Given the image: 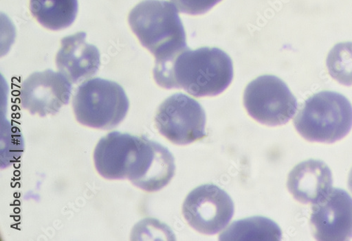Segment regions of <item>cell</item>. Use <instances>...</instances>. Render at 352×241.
<instances>
[{
	"instance_id": "e0dca14e",
	"label": "cell",
	"mask_w": 352,
	"mask_h": 241,
	"mask_svg": "<svg viewBox=\"0 0 352 241\" xmlns=\"http://www.w3.org/2000/svg\"><path fill=\"white\" fill-rule=\"evenodd\" d=\"M170 1L182 13L199 15L208 12L222 0H170Z\"/></svg>"
},
{
	"instance_id": "7a4b0ae2",
	"label": "cell",
	"mask_w": 352,
	"mask_h": 241,
	"mask_svg": "<svg viewBox=\"0 0 352 241\" xmlns=\"http://www.w3.org/2000/svg\"><path fill=\"white\" fill-rule=\"evenodd\" d=\"M129 23L143 47L166 61L188 48L184 25L175 6L164 0H144L130 12Z\"/></svg>"
},
{
	"instance_id": "9a60e30c",
	"label": "cell",
	"mask_w": 352,
	"mask_h": 241,
	"mask_svg": "<svg viewBox=\"0 0 352 241\" xmlns=\"http://www.w3.org/2000/svg\"><path fill=\"white\" fill-rule=\"evenodd\" d=\"M282 232L278 225L263 217H253L233 222L219 236L220 240L278 241Z\"/></svg>"
},
{
	"instance_id": "4fadbf2b",
	"label": "cell",
	"mask_w": 352,
	"mask_h": 241,
	"mask_svg": "<svg viewBox=\"0 0 352 241\" xmlns=\"http://www.w3.org/2000/svg\"><path fill=\"white\" fill-rule=\"evenodd\" d=\"M333 181L331 170L324 162L311 159L292 169L287 186L298 201L314 205L331 192Z\"/></svg>"
},
{
	"instance_id": "30bf717a",
	"label": "cell",
	"mask_w": 352,
	"mask_h": 241,
	"mask_svg": "<svg viewBox=\"0 0 352 241\" xmlns=\"http://www.w3.org/2000/svg\"><path fill=\"white\" fill-rule=\"evenodd\" d=\"M136 159L128 179L138 188L156 192L165 187L175 174L174 158L160 144L142 136Z\"/></svg>"
},
{
	"instance_id": "7c38bea8",
	"label": "cell",
	"mask_w": 352,
	"mask_h": 241,
	"mask_svg": "<svg viewBox=\"0 0 352 241\" xmlns=\"http://www.w3.org/2000/svg\"><path fill=\"white\" fill-rule=\"evenodd\" d=\"M85 38L84 32L64 38L56 56L58 72L72 84L94 76L100 68V51L95 45L88 44Z\"/></svg>"
},
{
	"instance_id": "6da1fadb",
	"label": "cell",
	"mask_w": 352,
	"mask_h": 241,
	"mask_svg": "<svg viewBox=\"0 0 352 241\" xmlns=\"http://www.w3.org/2000/svg\"><path fill=\"white\" fill-rule=\"evenodd\" d=\"M154 78L165 89L182 88L195 97L222 93L233 78L230 56L218 48L183 50L166 61L157 62Z\"/></svg>"
},
{
	"instance_id": "5b68a950",
	"label": "cell",
	"mask_w": 352,
	"mask_h": 241,
	"mask_svg": "<svg viewBox=\"0 0 352 241\" xmlns=\"http://www.w3.org/2000/svg\"><path fill=\"white\" fill-rule=\"evenodd\" d=\"M244 105L258 123L277 126L295 115L298 102L287 84L274 76H263L250 82L244 93Z\"/></svg>"
},
{
	"instance_id": "9c48e42d",
	"label": "cell",
	"mask_w": 352,
	"mask_h": 241,
	"mask_svg": "<svg viewBox=\"0 0 352 241\" xmlns=\"http://www.w3.org/2000/svg\"><path fill=\"white\" fill-rule=\"evenodd\" d=\"M311 225L317 240L344 241L352 238V198L333 189L312 207Z\"/></svg>"
},
{
	"instance_id": "ac0fdd59",
	"label": "cell",
	"mask_w": 352,
	"mask_h": 241,
	"mask_svg": "<svg viewBox=\"0 0 352 241\" xmlns=\"http://www.w3.org/2000/svg\"><path fill=\"white\" fill-rule=\"evenodd\" d=\"M348 187H349L350 192L352 193V169L351 170L349 174Z\"/></svg>"
},
{
	"instance_id": "3957f363",
	"label": "cell",
	"mask_w": 352,
	"mask_h": 241,
	"mask_svg": "<svg viewBox=\"0 0 352 241\" xmlns=\"http://www.w3.org/2000/svg\"><path fill=\"white\" fill-rule=\"evenodd\" d=\"M294 125L307 141L332 144L350 132L352 106L339 93L320 92L305 102L294 119Z\"/></svg>"
},
{
	"instance_id": "8fae6325",
	"label": "cell",
	"mask_w": 352,
	"mask_h": 241,
	"mask_svg": "<svg viewBox=\"0 0 352 241\" xmlns=\"http://www.w3.org/2000/svg\"><path fill=\"white\" fill-rule=\"evenodd\" d=\"M141 139V137L120 132H112L102 137L94 152L98 172L109 180L128 179Z\"/></svg>"
},
{
	"instance_id": "277c9868",
	"label": "cell",
	"mask_w": 352,
	"mask_h": 241,
	"mask_svg": "<svg viewBox=\"0 0 352 241\" xmlns=\"http://www.w3.org/2000/svg\"><path fill=\"white\" fill-rule=\"evenodd\" d=\"M73 109L81 125L108 130L123 122L129 109V101L118 83L94 78L78 86L73 97Z\"/></svg>"
},
{
	"instance_id": "52a82bcc",
	"label": "cell",
	"mask_w": 352,
	"mask_h": 241,
	"mask_svg": "<svg viewBox=\"0 0 352 241\" xmlns=\"http://www.w3.org/2000/svg\"><path fill=\"white\" fill-rule=\"evenodd\" d=\"M184 216L196 231L213 235L223 230L234 214L229 195L214 185H204L192 191L183 205Z\"/></svg>"
},
{
	"instance_id": "8992f818",
	"label": "cell",
	"mask_w": 352,
	"mask_h": 241,
	"mask_svg": "<svg viewBox=\"0 0 352 241\" xmlns=\"http://www.w3.org/2000/svg\"><path fill=\"white\" fill-rule=\"evenodd\" d=\"M155 124L159 133L175 144H189L207 136L206 115L203 108L182 93L173 95L161 104Z\"/></svg>"
},
{
	"instance_id": "2e32d148",
	"label": "cell",
	"mask_w": 352,
	"mask_h": 241,
	"mask_svg": "<svg viewBox=\"0 0 352 241\" xmlns=\"http://www.w3.org/2000/svg\"><path fill=\"white\" fill-rule=\"evenodd\" d=\"M331 77L345 86L352 85V43H339L329 54L327 60Z\"/></svg>"
},
{
	"instance_id": "ba28073f",
	"label": "cell",
	"mask_w": 352,
	"mask_h": 241,
	"mask_svg": "<svg viewBox=\"0 0 352 241\" xmlns=\"http://www.w3.org/2000/svg\"><path fill=\"white\" fill-rule=\"evenodd\" d=\"M72 90V83L61 73L36 72L21 84V104L32 115H55L69 104Z\"/></svg>"
},
{
	"instance_id": "5bb4252c",
	"label": "cell",
	"mask_w": 352,
	"mask_h": 241,
	"mask_svg": "<svg viewBox=\"0 0 352 241\" xmlns=\"http://www.w3.org/2000/svg\"><path fill=\"white\" fill-rule=\"evenodd\" d=\"M78 10V0H30L34 17L52 31L69 27L76 18Z\"/></svg>"
}]
</instances>
